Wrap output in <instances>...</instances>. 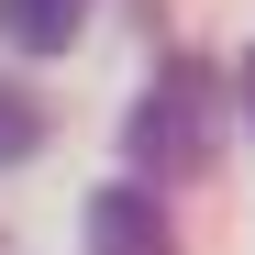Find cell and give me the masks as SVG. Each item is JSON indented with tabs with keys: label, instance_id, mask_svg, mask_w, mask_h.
<instances>
[{
	"label": "cell",
	"instance_id": "obj_2",
	"mask_svg": "<svg viewBox=\"0 0 255 255\" xmlns=\"http://www.w3.org/2000/svg\"><path fill=\"white\" fill-rule=\"evenodd\" d=\"M89 255H178V244H166V211H155L144 178H111V189L89 200Z\"/></svg>",
	"mask_w": 255,
	"mask_h": 255
},
{
	"label": "cell",
	"instance_id": "obj_1",
	"mask_svg": "<svg viewBox=\"0 0 255 255\" xmlns=\"http://www.w3.org/2000/svg\"><path fill=\"white\" fill-rule=\"evenodd\" d=\"M122 155H133L144 178H189V166H200V67H166L155 89L133 100V122H122Z\"/></svg>",
	"mask_w": 255,
	"mask_h": 255
},
{
	"label": "cell",
	"instance_id": "obj_4",
	"mask_svg": "<svg viewBox=\"0 0 255 255\" xmlns=\"http://www.w3.org/2000/svg\"><path fill=\"white\" fill-rule=\"evenodd\" d=\"M33 144H45V111H33L11 78H0V166H11V155H33Z\"/></svg>",
	"mask_w": 255,
	"mask_h": 255
},
{
	"label": "cell",
	"instance_id": "obj_5",
	"mask_svg": "<svg viewBox=\"0 0 255 255\" xmlns=\"http://www.w3.org/2000/svg\"><path fill=\"white\" fill-rule=\"evenodd\" d=\"M233 111H244V144H255V45H244V67H233Z\"/></svg>",
	"mask_w": 255,
	"mask_h": 255
},
{
	"label": "cell",
	"instance_id": "obj_3",
	"mask_svg": "<svg viewBox=\"0 0 255 255\" xmlns=\"http://www.w3.org/2000/svg\"><path fill=\"white\" fill-rule=\"evenodd\" d=\"M89 22V0H0V33L22 56H67V33Z\"/></svg>",
	"mask_w": 255,
	"mask_h": 255
}]
</instances>
